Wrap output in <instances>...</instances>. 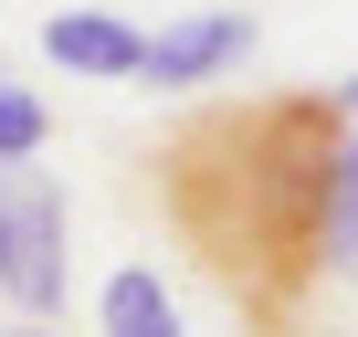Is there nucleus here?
I'll list each match as a JSON object with an SVG mask.
<instances>
[{
  "label": "nucleus",
  "mask_w": 358,
  "mask_h": 337,
  "mask_svg": "<svg viewBox=\"0 0 358 337\" xmlns=\"http://www.w3.org/2000/svg\"><path fill=\"white\" fill-rule=\"evenodd\" d=\"M43 137H53L43 95H22L11 74H0V158H43Z\"/></svg>",
  "instance_id": "7"
},
{
  "label": "nucleus",
  "mask_w": 358,
  "mask_h": 337,
  "mask_svg": "<svg viewBox=\"0 0 358 337\" xmlns=\"http://www.w3.org/2000/svg\"><path fill=\"white\" fill-rule=\"evenodd\" d=\"M348 106L337 95H264V106H211L158 148V211L201 253V274L232 295L253 337H295L306 295L327 285V201L348 158Z\"/></svg>",
  "instance_id": "1"
},
{
  "label": "nucleus",
  "mask_w": 358,
  "mask_h": 337,
  "mask_svg": "<svg viewBox=\"0 0 358 337\" xmlns=\"http://www.w3.org/2000/svg\"><path fill=\"white\" fill-rule=\"evenodd\" d=\"M95 327H106V337H179V306H169L158 264H116L106 295H95Z\"/></svg>",
  "instance_id": "5"
},
{
  "label": "nucleus",
  "mask_w": 358,
  "mask_h": 337,
  "mask_svg": "<svg viewBox=\"0 0 358 337\" xmlns=\"http://www.w3.org/2000/svg\"><path fill=\"white\" fill-rule=\"evenodd\" d=\"M0 295L22 316L64 306V190L32 158H0Z\"/></svg>",
  "instance_id": "2"
},
{
  "label": "nucleus",
  "mask_w": 358,
  "mask_h": 337,
  "mask_svg": "<svg viewBox=\"0 0 358 337\" xmlns=\"http://www.w3.org/2000/svg\"><path fill=\"white\" fill-rule=\"evenodd\" d=\"M43 53H53L64 74H95V85L148 74V32H127L116 11H53V22H43Z\"/></svg>",
  "instance_id": "4"
},
{
  "label": "nucleus",
  "mask_w": 358,
  "mask_h": 337,
  "mask_svg": "<svg viewBox=\"0 0 358 337\" xmlns=\"http://www.w3.org/2000/svg\"><path fill=\"white\" fill-rule=\"evenodd\" d=\"M327 285H358V137L337 158V201H327Z\"/></svg>",
  "instance_id": "6"
},
{
  "label": "nucleus",
  "mask_w": 358,
  "mask_h": 337,
  "mask_svg": "<svg viewBox=\"0 0 358 337\" xmlns=\"http://www.w3.org/2000/svg\"><path fill=\"white\" fill-rule=\"evenodd\" d=\"M253 53V11H190V22H169V32H148V74L137 85H222L232 64Z\"/></svg>",
  "instance_id": "3"
},
{
  "label": "nucleus",
  "mask_w": 358,
  "mask_h": 337,
  "mask_svg": "<svg viewBox=\"0 0 358 337\" xmlns=\"http://www.w3.org/2000/svg\"><path fill=\"white\" fill-rule=\"evenodd\" d=\"M0 337H53V316H11V327H0Z\"/></svg>",
  "instance_id": "8"
},
{
  "label": "nucleus",
  "mask_w": 358,
  "mask_h": 337,
  "mask_svg": "<svg viewBox=\"0 0 358 337\" xmlns=\"http://www.w3.org/2000/svg\"><path fill=\"white\" fill-rule=\"evenodd\" d=\"M327 95H337V106H348V116H358V74H348V85H327Z\"/></svg>",
  "instance_id": "9"
}]
</instances>
